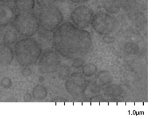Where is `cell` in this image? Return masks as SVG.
Returning <instances> with one entry per match:
<instances>
[{
  "mask_svg": "<svg viewBox=\"0 0 152 119\" xmlns=\"http://www.w3.org/2000/svg\"><path fill=\"white\" fill-rule=\"evenodd\" d=\"M103 7L108 14H116L121 11V7L118 0H104Z\"/></svg>",
  "mask_w": 152,
  "mask_h": 119,
  "instance_id": "9c48e42d",
  "label": "cell"
},
{
  "mask_svg": "<svg viewBox=\"0 0 152 119\" xmlns=\"http://www.w3.org/2000/svg\"><path fill=\"white\" fill-rule=\"evenodd\" d=\"M38 18L40 27L45 31L51 32L62 23L64 15L62 10L53 4L40 8Z\"/></svg>",
  "mask_w": 152,
  "mask_h": 119,
  "instance_id": "3957f363",
  "label": "cell"
},
{
  "mask_svg": "<svg viewBox=\"0 0 152 119\" xmlns=\"http://www.w3.org/2000/svg\"><path fill=\"white\" fill-rule=\"evenodd\" d=\"M12 25L19 34L26 37L34 36L40 28L38 16L33 11L18 12Z\"/></svg>",
  "mask_w": 152,
  "mask_h": 119,
  "instance_id": "7a4b0ae2",
  "label": "cell"
},
{
  "mask_svg": "<svg viewBox=\"0 0 152 119\" xmlns=\"http://www.w3.org/2000/svg\"><path fill=\"white\" fill-rule=\"evenodd\" d=\"M14 58V51L12 48L5 43L0 44V64L9 65L12 63Z\"/></svg>",
  "mask_w": 152,
  "mask_h": 119,
  "instance_id": "8992f818",
  "label": "cell"
},
{
  "mask_svg": "<svg viewBox=\"0 0 152 119\" xmlns=\"http://www.w3.org/2000/svg\"><path fill=\"white\" fill-rule=\"evenodd\" d=\"M32 94L34 99L37 100H42L47 96V90L44 86L41 85H37L34 88Z\"/></svg>",
  "mask_w": 152,
  "mask_h": 119,
  "instance_id": "30bf717a",
  "label": "cell"
},
{
  "mask_svg": "<svg viewBox=\"0 0 152 119\" xmlns=\"http://www.w3.org/2000/svg\"><path fill=\"white\" fill-rule=\"evenodd\" d=\"M15 10L9 4L0 2V26L6 27L12 23L16 14Z\"/></svg>",
  "mask_w": 152,
  "mask_h": 119,
  "instance_id": "5b68a950",
  "label": "cell"
},
{
  "mask_svg": "<svg viewBox=\"0 0 152 119\" xmlns=\"http://www.w3.org/2000/svg\"><path fill=\"white\" fill-rule=\"evenodd\" d=\"M133 1H134V0H118L121 8H122V9H127L131 8L134 5Z\"/></svg>",
  "mask_w": 152,
  "mask_h": 119,
  "instance_id": "7c38bea8",
  "label": "cell"
},
{
  "mask_svg": "<svg viewBox=\"0 0 152 119\" xmlns=\"http://www.w3.org/2000/svg\"><path fill=\"white\" fill-rule=\"evenodd\" d=\"M35 4V0H14L15 8L18 12L33 11Z\"/></svg>",
  "mask_w": 152,
  "mask_h": 119,
  "instance_id": "52a82bcc",
  "label": "cell"
},
{
  "mask_svg": "<svg viewBox=\"0 0 152 119\" xmlns=\"http://www.w3.org/2000/svg\"><path fill=\"white\" fill-rule=\"evenodd\" d=\"M3 41L8 45L14 44L18 39V32L13 25L5 29L3 33Z\"/></svg>",
  "mask_w": 152,
  "mask_h": 119,
  "instance_id": "ba28073f",
  "label": "cell"
},
{
  "mask_svg": "<svg viewBox=\"0 0 152 119\" xmlns=\"http://www.w3.org/2000/svg\"><path fill=\"white\" fill-rule=\"evenodd\" d=\"M16 60L21 66H28L37 63L42 54L39 43L32 38L20 40L15 46Z\"/></svg>",
  "mask_w": 152,
  "mask_h": 119,
  "instance_id": "6da1fadb",
  "label": "cell"
},
{
  "mask_svg": "<svg viewBox=\"0 0 152 119\" xmlns=\"http://www.w3.org/2000/svg\"><path fill=\"white\" fill-rule=\"evenodd\" d=\"M2 26H0V39L1 38L2 35H3V28H2Z\"/></svg>",
  "mask_w": 152,
  "mask_h": 119,
  "instance_id": "9a60e30c",
  "label": "cell"
},
{
  "mask_svg": "<svg viewBox=\"0 0 152 119\" xmlns=\"http://www.w3.org/2000/svg\"><path fill=\"white\" fill-rule=\"evenodd\" d=\"M1 84L3 88H9L12 86V81L8 77H5L1 80Z\"/></svg>",
  "mask_w": 152,
  "mask_h": 119,
  "instance_id": "4fadbf2b",
  "label": "cell"
},
{
  "mask_svg": "<svg viewBox=\"0 0 152 119\" xmlns=\"http://www.w3.org/2000/svg\"><path fill=\"white\" fill-rule=\"evenodd\" d=\"M70 1L75 4H83L89 1L90 0H70Z\"/></svg>",
  "mask_w": 152,
  "mask_h": 119,
  "instance_id": "5bb4252c",
  "label": "cell"
},
{
  "mask_svg": "<svg viewBox=\"0 0 152 119\" xmlns=\"http://www.w3.org/2000/svg\"><path fill=\"white\" fill-rule=\"evenodd\" d=\"M94 14V10L91 7L84 5H80L72 11L71 18L77 25L87 26L90 23Z\"/></svg>",
  "mask_w": 152,
  "mask_h": 119,
  "instance_id": "277c9868",
  "label": "cell"
},
{
  "mask_svg": "<svg viewBox=\"0 0 152 119\" xmlns=\"http://www.w3.org/2000/svg\"><path fill=\"white\" fill-rule=\"evenodd\" d=\"M12 0H0V2L1 3H7L10 2Z\"/></svg>",
  "mask_w": 152,
  "mask_h": 119,
  "instance_id": "2e32d148",
  "label": "cell"
},
{
  "mask_svg": "<svg viewBox=\"0 0 152 119\" xmlns=\"http://www.w3.org/2000/svg\"><path fill=\"white\" fill-rule=\"evenodd\" d=\"M57 0H35V2L39 8L55 4Z\"/></svg>",
  "mask_w": 152,
  "mask_h": 119,
  "instance_id": "8fae6325",
  "label": "cell"
}]
</instances>
